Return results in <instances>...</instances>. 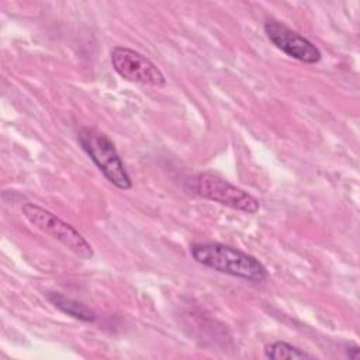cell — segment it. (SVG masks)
Here are the masks:
<instances>
[{
    "mask_svg": "<svg viewBox=\"0 0 360 360\" xmlns=\"http://www.w3.org/2000/svg\"><path fill=\"white\" fill-rule=\"evenodd\" d=\"M77 141L111 184L121 190H129L132 187L131 177L114 143L105 134L91 127H83L77 132Z\"/></svg>",
    "mask_w": 360,
    "mask_h": 360,
    "instance_id": "7a4b0ae2",
    "label": "cell"
},
{
    "mask_svg": "<svg viewBox=\"0 0 360 360\" xmlns=\"http://www.w3.org/2000/svg\"><path fill=\"white\" fill-rule=\"evenodd\" d=\"M194 187L197 194L202 198L226 205L232 210L256 214L260 208L259 201L253 195L210 172L200 173L195 177Z\"/></svg>",
    "mask_w": 360,
    "mask_h": 360,
    "instance_id": "277c9868",
    "label": "cell"
},
{
    "mask_svg": "<svg viewBox=\"0 0 360 360\" xmlns=\"http://www.w3.org/2000/svg\"><path fill=\"white\" fill-rule=\"evenodd\" d=\"M111 65L124 80L155 87L166 86L162 70L150 59L131 48L115 46L111 51Z\"/></svg>",
    "mask_w": 360,
    "mask_h": 360,
    "instance_id": "5b68a950",
    "label": "cell"
},
{
    "mask_svg": "<svg viewBox=\"0 0 360 360\" xmlns=\"http://www.w3.org/2000/svg\"><path fill=\"white\" fill-rule=\"evenodd\" d=\"M48 300L63 314H68L79 321L83 322H94L96 321V314L84 304L75 301L72 298H68L59 292L51 291L48 292Z\"/></svg>",
    "mask_w": 360,
    "mask_h": 360,
    "instance_id": "52a82bcc",
    "label": "cell"
},
{
    "mask_svg": "<svg viewBox=\"0 0 360 360\" xmlns=\"http://www.w3.org/2000/svg\"><path fill=\"white\" fill-rule=\"evenodd\" d=\"M264 32L273 45H276L285 55L300 62L314 65L318 63L322 58V53L315 44H312L309 39L292 31L280 21H266Z\"/></svg>",
    "mask_w": 360,
    "mask_h": 360,
    "instance_id": "8992f818",
    "label": "cell"
},
{
    "mask_svg": "<svg viewBox=\"0 0 360 360\" xmlns=\"http://www.w3.org/2000/svg\"><path fill=\"white\" fill-rule=\"evenodd\" d=\"M21 212L31 225L60 242L77 257L89 260L94 256L91 245L70 224L62 221L53 212L32 202L22 204Z\"/></svg>",
    "mask_w": 360,
    "mask_h": 360,
    "instance_id": "3957f363",
    "label": "cell"
},
{
    "mask_svg": "<svg viewBox=\"0 0 360 360\" xmlns=\"http://www.w3.org/2000/svg\"><path fill=\"white\" fill-rule=\"evenodd\" d=\"M193 259L215 271L260 283L269 277L267 269L252 255L222 243H195L190 249Z\"/></svg>",
    "mask_w": 360,
    "mask_h": 360,
    "instance_id": "6da1fadb",
    "label": "cell"
},
{
    "mask_svg": "<svg viewBox=\"0 0 360 360\" xmlns=\"http://www.w3.org/2000/svg\"><path fill=\"white\" fill-rule=\"evenodd\" d=\"M345 352H346V356L349 357V359H357L359 357V346L357 345H350V346H347L346 349H345Z\"/></svg>",
    "mask_w": 360,
    "mask_h": 360,
    "instance_id": "9c48e42d",
    "label": "cell"
},
{
    "mask_svg": "<svg viewBox=\"0 0 360 360\" xmlns=\"http://www.w3.org/2000/svg\"><path fill=\"white\" fill-rule=\"evenodd\" d=\"M264 356L271 360H283V359H311L312 356L297 346H292L287 342H273L264 347Z\"/></svg>",
    "mask_w": 360,
    "mask_h": 360,
    "instance_id": "ba28073f",
    "label": "cell"
}]
</instances>
